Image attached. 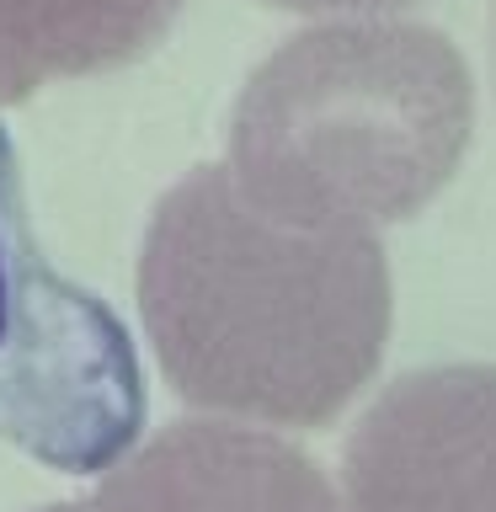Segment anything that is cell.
<instances>
[{
    "instance_id": "obj_1",
    "label": "cell",
    "mask_w": 496,
    "mask_h": 512,
    "mask_svg": "<svg viewBox=\"0 0 496 512\" xmlns=\"http://www.w3.org/2000/svg\"><path fill=\"white\" fill-rule=\"evenodd\" d=\"M134 288L171 390L256 427L336 422L379 374L395 315L374 230L283 214L230 166L155 203Z\"/></svg>"
},
{
    "instance_id": "obj_2",
    "label": "cell",
    "mask_w": 496,
    "mask_h": 512,
    "mask_svg": "<svg viewBox=\"0 0 496 512\" xmlns=\"http://www.w3.org/2000/svg\"><path fill=\"white\" fill-rule=\"evenodd\" d=\"M475 134V75L454 38L400 16L294 32L230 112V171L283 214L390 230L454 182Z\"/></svg>"
},
{
    "instance_id": "obj_3",
    "label": "cell",
    "mask_w": 496,
    "mask_h": 512,
    "mask_svg": "<svg viewBox=\"0 0 496 512\" xmlns=\"http://www.w3.org/2000/svg\"><path fill=\"white\" fill-rule=\"evenodd\" d=\"M139 427V352L102 299L48 262L0 128V443L64 475H107Z\"/></svg>"
},
{
    "instance_id": "obj_4",
    "label": "cell",
    "mask_w": 496,
    "mask_h": 512,
    "mask_svg": "<svg viewBox=\"0 0 496 512\" xmlns=\"http://www.w3.org/2000/svg\"><path fill=\"white\" fill-rule=\"evenodd\" d=\"M347 512H496V363L400 374L342 448Z\"/></svg>"
},
{
    "instance_id": "obj_5",
    "label": "cell",
    "mask_w": 496,
    "mask_h": 512,
    "mask_svg": "<svg viewBox=\"0 0 496 512\" xmlns=\"http://www.w3.org/2000/svg\"><path fill=\"white\" fill-rule=\"evenodd\" d=\"M102 512H347L299 443L256 422H176L96 486Z\"/></svg>"
},
{
    "instance_id": "obj_6",
    "label": "cell",
    "mask_w": 496,
    "mask_h": 512,
    "mask_svg": "<svg viewBox=\"0 0 496 512\" xmlns=\"http://www.w3.org/2000/svg\"><path fill=\"white\" fill-rule=\"evenodd\" d=\"M187 0H0V107L144 59Z\"/></svg>"
},
{
    "instance_id": "obj_7",
    "label": "cell",
    "mask_w": 496,
    "mask_h": 512,
    "mask_svg": "<svg viewBox=\"0 0 496 512\" xmlns=\"http://www.w3.org/2000/svg\"><path fill=\"white\" fill-rule=\"evenodd\" d=\"M283 11H310V16H374V11H395L411 0H272Z\"/></svg>"
},
{
    "instance_id": "obj_8",
    "label": "cell",
    "mask_w": 496,
    "mask_h": 512,
    "mask_svg": "<svg viewBox=\"0 0 496 512\" xmlns=\"http://www.w3.org/2000/svg\"><path fill=\"white\" fill-rule=\"evenodd\" d=\"M38 512H102V507H96V496H86V502H59V507H38Z\"/></svg>"
}]
</instances>
